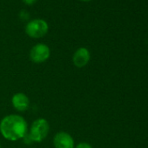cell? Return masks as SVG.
<instances>
[{
	"mask_svg": "<svg viewBox=\"0 0 148 148\" xmlns=\"http://www.w3.org/2000/svg\"><path fill=\"white\" fill-rule=\"evenodd\" d=\"M28 130L26 120L19 114H9L0 121V132L5 139L10 141L22 139Z\"/></svg>",
	"mask_w": 148,
	"mask_h": 148,
	"instance_id": "cell-1",
	"label": "cell"
},
{
	"mask_svg": "<svg viewBox=\"0 0 148 148\" xmlns=\"http://www.w3.org/2000/svg\"><path fill=\"white\" fill-rule=\"evenodd\" d=\"M50 132V124L47 119L44 118L37 119L32 122L28 130V133L32 138L33 143H40L46 138Z\"/></svg>",
	"mask_w": 148,
	"mask_h": 148,
	"instance_id": "cell-2",
	"label": "cell"
},
{
	"mask_svg": "<svg viewBox=\"0 0 148 148\" xmlns=\"http://www.w3.org/2000/svg\"><path fill=\"white\" fill-rule=\"evenodd\" d=\"M48 31L47 22L41 18L30 20L25 25V33L32 38H41L47 34Z\"/></svg>",
	"mask_w": 148,
	"mask_h": 148,
	"instance_id": "cell-3",
	"label": "cell"
},
{
	"mask_svg": "<svg viewBox=\"0 0 148 148\" xmlns=\"http://www.w3.org/2000/svg\"><path fill=\"white\" fill-rule=\"evenodd\" d=\"M51 56L50 47L44 44L38 43L32 46L30 51V58L35 64H42L49 59Z\"/></svg>",
	"mask_w": 148,
	"mask_h": 148,
	"instance_id": "cell-4",
	"label": "cell"
},
{
	"mask_svg": "<svg viewBox=\"0 0 148 148\" xmlns=\"http://www.w3.org/2000/svg\"><path fill=\"white\" fill-rule=\"evenodd\" d=\"M53 145L55 148H74L75 142L70 133L62 131L54 135Z\"/></svg>",
	"mask_w": 148,
	"mask_h": 148,
	"instance_id": "cell-5",
	"label": "cell"
},
{
	"mask_svg": "<svg viewBox=\"0 0 148 148\" xmlns=\"http://www.w3.org/2000/svg\"><path fill=\"white\" fill-rule=\"evenodd\" d=\"M91 59V53L86 47H80L75 51L72 56L73 64L78 68H83L88 64Z\"/></svg>",
	"mask_w": 148,
	"mask_h": 148,
	"instance_id": "cell-6",
	"label": "cell"
},
{
	"mask_svg": "<svg viewBox=\"0 0 148 148\" xmlns=\"http://www.w3.org/2000/svg\"><path fill=\"white\" fill-rule=\"evenodd\" d=\"M12 105L18 112H25L30 107V99L28 96L23 92H17L12 98Z\"/></svg>",
	"mask_w": 148,
	"mask_h": 148,
	"instance_id": "cell-7",
	"label": "cell"
},
{
	"mask_svg": "<svg viewBox=\"0 0 148 148\" xmlns=\"http://www.w3.org/2000/svg\"><path fill=\"white\" fill-rule=\"evenodd\" d=\"M19 18L23 21H26L30 18V14L27 12V11L23 10L19 12Z\"/></svg>",
	"mask_w": 148,
	"mask_h": 148,
	"instance_id": "cell-8",
	"label": "cell"
},
{
	"mask_svg": "<svg viewBox=\"0 0 148 148\" xmlns=\"http://www.w3.org/2000/svg\"><path fill=\"white\" fill-rule=\"evenodd\" d=\"M74 148H92V146L87 142H80L77 145H75Z\"/></svg>",
	"mask_w": 148,
	"mask_h": 148,
	"instance_id": "cell-9",
	"label": "cell"
},
{
	"mask_svg": "<svg viewBox=\"0 0 148 148\" xmlns=\"http://www.w3.org/2000/svg\"><path fill=\"white\" fill-rule=\"evenodd\" d=\"M23 140H24V142H25V144H27V145H32V144L33 143V141H32V138L30 137V135H29L28 132L25 135V137L23 138Z\"/></svg>",
	"mask_w": 148,
	"mask_h": 148,
	"instance_id": "cell-10",
	"label": "cell"
},
{
	"mask_svg": "<svg viewBox=\"0 0 148 148\" xmlns=\"http://www.w3.org/2000/svg\"><path fill=\"white\" fill-rule=\"evenodd\" d=\"M37 0H23V2L27 5H32L34 3H36Z\"/></svg>",
	"mask_w": 148,
	"mask_h": 148,
	"instance_id": "cell-11",
	"label": "cell"
},
{
	"mask_svg": "<svg viewBox=\"0 0 148 148\" xmlns=\"http://www.w3.org/2000/svg\"><path fill=\"white\" fill-rule=\"evenodd\" d=\"M81 1H83V2H89V1H91V0H81Z\"/></svg>",
	"mask_w": 148,
	"mask_h": 148,
	"instance_id": "cell-12",
	"label": "cell"
},
{
	"mask_svg": "<svg viewBox=\"0 0 148 148\" xmlns=\"http://www.w3.org/2000/svg\"><path fill=\"white\" fill-rule=\"evenodd\" d=\"M0 148H1V143H0Z\"/></svg>",
	"mask_w": 148,
	"mask_h": 148,
	"instance_id": "cell-13",
	"label": "cell"
}]
</instances>
